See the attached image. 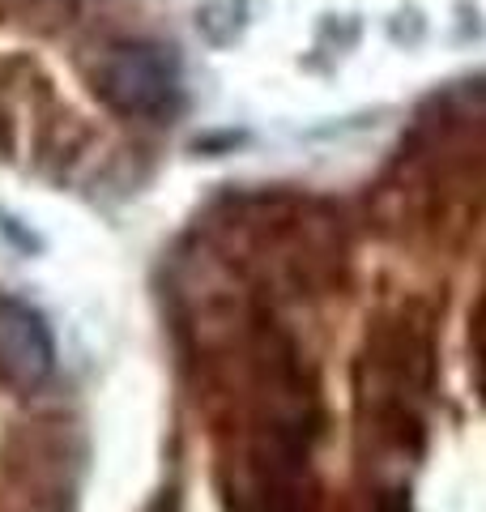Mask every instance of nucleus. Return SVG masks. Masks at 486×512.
Returning a JSON list of instances; mask_svg holds the SVG:
<instances>
[{
	"label": "nucleus",
	"mask_w": 486,
	"mask_h": 512,
	"mask_svg": "<svg viewBox=\"0 0 486 512\" xmlns=\"http://www.w3.org/2000/svg\"><path fill=\"white\" fill-rule=\"evenodd\" d=\"M99 90L107 94L111 107L128 111V116H167L180 99V77H175V64L158 47L137 43L107 56Z\"/></svg>",
	"instance_id": "nucleus-1"
},
{
	"label": "nucleus",
	"mask_w": 486,
	"mask_h": 512,
	"mask_svg": "<svg viewBox=\"0 0 486 512\" xmlns=\"http://www.w3.org/2000/svg\"><path fill=\"white\" fill-rule=\"evenodd\" d=\"M56 367L47 325L18 299H0V376L13 389H39Z\"/></svg>",
	"instance_id": "nucleus-2"
}]
</instances>
